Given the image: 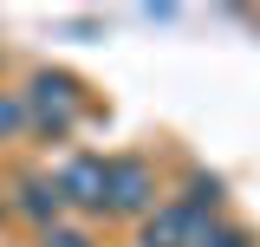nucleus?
I'll list each match as a JSON object with an SVG mask.
<instances>
[{
  "label": "nucleus",
  "mask_w": 260,
  "mask_h": 247,
  "mask_svg": "<svg viewBox=\"0 0 260 247\" xmlns=\"http://www.w3.org/2000/svg\"><path fill=\"white\" fill-rule=\"evenodd\" d=\"M39 247H91V234H85V228H72V221H52V228L39 234Z\"/></svg>",
  "instance_id": "nucleus-7"
},
{
  "label": "nucleus",
  "mask_w": 260,
  "mask_h": 247,
  "mask_svg": "<svg viewBox=\"0 0 260 247\" xmlns=\"http://www.w3.org/2000/svg\"><path fill=\"white\" fill-rule=\"evenodd\" d=\"M20 215H32L39 228H52V221L65 215V202H59V182H52V176H26V182H20Z\"/></svg>",
  "instance_id": "nucleus-5"
},
{
  "label": "nucleus",
  "mask_w": 260,
  "mask_h": 247,
  "mask_svg": "<svg viewBox=\"0 0 260 247\" xmlns=\"http://www.w3.org/2000/svg\"><path fill=\"white\" fill-rule=\"evenodd\" d=\"M182 202H189L195 215H202V208H215V202H221V182H215V176H195V182H189V195H182Z\"/></svg>",
  "instance_id": "nucleus-8"
},
{
  "label": "nucleus",
  "mask_w": 260,
  "mask_h": 247,
  "mask_svg": "<svg viewBox=\"0 0 260 247\" xmlns=\"http://www.w3.org/2000/svg\"><path fill=\"white\" fill-rule=\"evenodd\" d=\"M13 130H26V104H20V91H0V143Z\"/></svg>",
  "instance_id": "nucleus-6"
},
{
  "label": "nucleus",
  "mask_w": 260,
  "mask_h": 247,
  "mask_svg": "<svg viewBox=\"0 0 260 247\" xmlns=\"http://www.w3.org/2000/svg\"><path fill=\"white\" fill-rule=\"evenodd\" d=\"M156 202V176L143 156H111L104 163V208L111 215H150Z\"/></svg>",
  "instance_id": "nucleus-2"
},
{
  "label": "nucleus",
  "mask_w": 260,
  "mask_h": 247,
  "mask_svg": "<svg viewBox=\"0 0 260 247\" xmlns=\"http://www.w3.org/2000/svg\"><path fill=\"white\" fill-rule=\"evenodd\" d=\"M20 104H26V123H39V137H72L78 117H85V91L65 72H39Z\"/></svg>",
  "instance_id": "nucleus-1"
},
{
  "label": "nucleus",
  "mask_w": 260,
  "mask_h": 247,
  "mask_svg": "<svg viewBox=\"0 0 260 247\" xmlns=\"http://www.w3.org/2000/svg\"><path fill=\"white\" fill-rule=\"evenodd\" d=\"M202 234H208V221L195 215L189 202H162L156 215H143L137 247H202Z\"/></svg>",
  "instance_id": "nucleus-3"
},
{
  "label": "nucleus",
  "mask_w": 260,
  "mask_h": 247,
  "mask_svg": "<svg viewBox=\"0 0 260 247\" xmlns=\"http://www.w3.org/2000/svg\"><path fill=\"white\" fill-rule=\"evenodd\" d=\"M202 247H247V234H241V228H208Z\"/></svg>",
  "instance_id": "nucleus-9"
},
{
  "label": "nucleus",
  "mask_w": 260,
  "mask_h": 247,
  "mask_svg": "<svg viewBox=\"0 0 260 247\" xmlns=\"http://www.w3.org/2000/svg\"><path fill=\"white\" fill-rule=\"evenodd\" d=\"M52 182H59V202H65V208L104 215V156H72Z\"/></svg>",
  "instance_id": "nucleus-4"
}]
</instances>
